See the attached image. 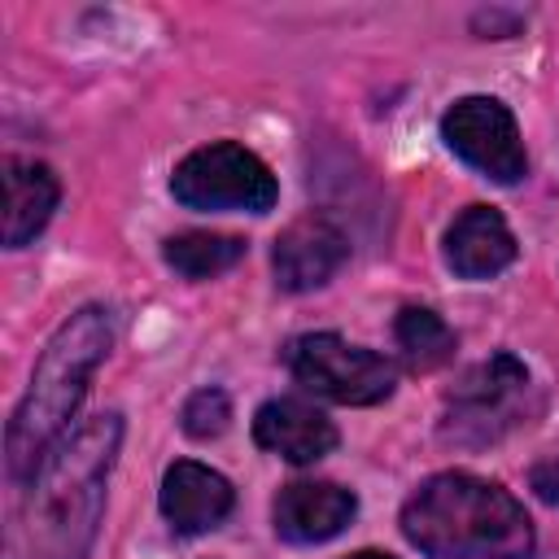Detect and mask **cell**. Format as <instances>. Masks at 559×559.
Listing matches in <instances>:
<instances>
[{
	"mask_svg": "<svg viewBox=\"0 0 559 559\" xmlns=\"http://www.w3.org/2000/svg\"><path fill=\"white\" fill-rule=\"evenodd\" d=\"M118 445V411L92 415L83 428L61 437L31 476V493L4 533V559H87Z\"/></svg>",
	"mask_w": 559,
	"mask_h": 559,
	"instance_id": "6da1fadb",
	"label": "cell"
},
{
	"mask_svg": "<svg viewBox=\"0 0 559 559\" xmlns=\"http://www.w3.org/2000/svg\"><path fill=\"white\" fill-rule=\"evenodd\" d=\"M109 345H114V323L105 306H83L52 332L4 432V472L13 485L31 480L48 459V450L66 437V424L79 411L87 380L105 362Z\"/></svg>",
	"mask_w": 559,
	"mask_h": 559,
	"instance_id": "7a4b0ae2",
	"label": "cell"
},
{
	"mask_svg": "<svg viewBox=\"0 0 559 559\" xmlns=\"http://www.w3.org/2000/svg\"><path fill=\"white\" fill-rule=\"evenodd\" d=\"M402 533L428 559H528L533 524L493 480L472 472L428 476L402 507Z\"/></svg>",
	"mask_w": 559,
	"mask_h": 559,
	"instance_id": "3957f363",
	"label": "cell"
},
{
	"mask_svg": "<svg viewBox=\"0 0 559 559\" xmlns=\"http://www.w3.org/2000/svg\"><path fill=\"white\" fill-rule=\"evenodd\" d=\"M170 192L188 210H245V214H266L280 197V183L271 166L249 153L245 144L218 140L197 153H188L175 175Z\"/></svg>",
	"mask_w": 559,
	"mask_h": 559,
	"instance_id": "277c9868",
	"label": "cell"
},
{
	"mask_svg": "<svg viewBox=\"0 0 559 559\" xmlns=\"http://www.w3.org/2000/svg\"><path fill=\"white\" fill-rule=\"evenodd\" d=\"M288 371L297 384H306L310 393L341 402V406H371L384 402L393 393V362H384L380 354L349 345L336 332H310L288 341L284 349Z\"/></svg>",
	"mask_w": 559,
	"mask_h": 559,
	"instance_id": "5b68a950",
	"label": "cell"
},
{
	"mask_svg": "<svg viewBox=\"0 0 559 559\" xmlns=\"http://www.w3.org/2000/svg\"><path fill=\"white\" fill-rule=\"evenodd\" d=\"M441 140L459 153L472 170L489 175L493 183H515L528 170L520 127L511 109L493 96H463L441 114Z\"/></svg>",
	"mask_w": 559,
	"mask_h": 559,
	"instance_id": "8992f818",
	"label": "cell"
},
{
	"mask_svg": "<svg viewBox=\"0 0 559 559\" xmlns=\"http://www.w3.org/2000/svg\"><path fill=\"white\" fill-rule=\"evenodd\" d=\"M349 258V240L345 231L323 218V214H306L297 223H288L271 249V266H275V284L284 293H310L319 284H328L341 262Z\"/></svg>",
	"mask_w": 559,
	"mask_h": 559,
	"instance_id": "52a82bcc",
	"label": "cell"
},
{
	"mask_svg": "<svg viewBox=\"0 0 559 559\" xmlns=\"http://www.w3.org/2000/svg\"><path fill=\"white\" fill-rule=\"evenodd\" d=\"M358 511V498L332 480H293L275 498V533L297 546L336 537Z\"/></svg>",
	"mask_w": 559,
	"mask_h": 559,
	"instance_id": "ba28073f",
	"label": "cell"
},
{
	"mask_svg": "<svg viewBox=\"0 0 559 559\" xmlns=\"http://www.w3.org/2000/svg\"><path fill=\"white\" fill-rule=\"evenodd\" d=\"M157 502H162V515L170 520L175 533H205V528H218L227 520L236 493H231L227 476H218L214 467L179 459L166 467Z\"/></svg>",
	"mask_w": 559,
	"mask_h": 559,
	"instance_id": "9c48e42d",
	"label": "cell"
},
{
	"mask_svg": "<svg viewBox=\"0 0 559 559\" xmlns=\"http://www.w3.org/2000/svg\"><path fill=\"white\" fill-rule=\"evenodd\" d=\"M515 262V236L493 205H467L445 231V266L463 280H489Z\"/></svg>",
	"mask_w": 559,
	"mask_h": 559,
	"instance_id": "30bf717a",
	"label": "cell"
},
{
	"mask_svg": "<svg viewBox=\"0 0 559 559\" xmlns=\"http://www.w3.org/2000/svg\"><path fill=\"white\" fill-rule=\"evenodd\" d=\"M253 441L288 463H314L323 454H332L336 445V428L323 411L297 402V397H275L266 406H258L253 415Z\"/></svg>",
	"mask_w": 559,
	"mask_h": 559,
	"instance_id": "8fae6325",
	"label": "cell"
},
{
	"mask_svg": "<svg viewBox=\"0 0 559 559\" xmlns=\"http://www.w3.org/2000/svg\"><path fill=\"white\" fill-rule=\"evenodd\" d=\"M57 197H61L57 175L44 162L9 157L4 162V245L9 249L31 245L52 218Z\"/></svg>",
	"mask_w": 559,
	"mask_h": 559,
	"instance_id": "7c38bea8",
	"label": "cell"
},
{
	"mask_svg": "<svg viewBox=\"0 0 559 559\" xmlns=\"http://www.w3.org/2000/svg\"><path fill=\"white\" fill-rule=\"evenodd\" d=\"M524 384H528L524 362L511 354H493L489 362H480L463 376V384L450 393V402L463 415V424H472V419H485L489 411H502L515 393H524Z\"/></svg>",
	"mask_w": 559,
	"mask_h": 559,
	"instance_id": "4fadbf2b",
	"label": "cell"
},
{
	"mask_svg": "<svg viewBox=\"0 0 559 559\" xmlns=\"http://www.w3.org/2000/svg\"><path fill=\"white\" fill-rule=\"evenodd\" d=\"M245 258V240L227 231H183L166 240V262L183 280H214Z\"/></svg>",
	"mask_w": 559,
	"mask_h": 559,
	"instance_id": "5bb4252c",
	"label": "cell"
},
{
	"mask_svg": "<svg viewBox=\"0 0 559 559\" xmlns=\"http://www.w3.org/2000/svg\"><path fill=\"white\" fill-rule=\"evenodd\" d=\"M393 336H397V345H402V354L415 371H432V367L454 358V332L428 306H406L393 323Z\"/></svg>",
	"mask_w": 559,
	"mask_h": 559,
	"instance_id": "9a60e30c",
	"label": "cell"
},
{
	"mask_svg": "<svg viewBox=\"0 0 559 559\" xmlns=\"http://www.w3.org/2000/svg\"><path fill=\"white\" fill-rule=\"evenodd\" d=\"M227 419H231V402H227L223 389H197V393L183 402V415H179L183 432L197 437V441L218 437V432L227 428Z\"/></svg>",
	"mask_w": 559,
	"mask_h": 559,
	"instance_id": "2e32d148",
	"label": "cell"
},
{
	"mask_svg": "<svg viewBox=\"0 0 559 559\" xmlns=\"http://www.w3.org/2000/svg\"><path fill=\"white\" fill-rule=\"evenodd\" d=\"M533 489H537L546 502H559V463H542V467H533Z\"/></svg>",
	"mask_w": 559,
	"mask_h": 559,
	"instance_id": "e0dca14e",
	"label": "cell"
},
{
	"mask_svg": "<svg viewBox=\"0 0 559 559\" xmlns=\"http://www.w3.org/2000/svg\"><path fill=\"white\" fill-rule=\"evenodd\" d=\"M349 559H393V555H380V550H358V555H349Z\"/></svg>",
	"mask_w": 559,
	"mask_h": 559,
	"instance_id": "ac0fdd59",
	"label": "cell"
}]
</instances>
